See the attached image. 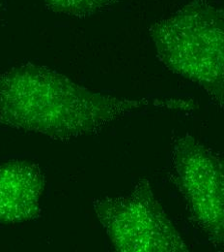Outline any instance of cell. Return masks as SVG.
Segmentation results:
<instances>
[{"label": "cell", "instance_id": "obj_1", "mask_svg": "<svg viewBox=\"0 0 224 252\" xmlns=\"http://www.w3.org/2000/svg\"><path fill=\"white\" fill-rule=\"evenodd\" d=\"M149 107L188 111L192 100L128 99L92 92L54 70L34 64L0 75V122L55 140H72Z\"/></svg>", "mask_w": 224, "mask_h": 252}, {"label": "cell", "instance_id": "obj_2", "mask_svg": "<svg viewBox=\"0 0 224 252\" xmlns=\"http://www.w3.org/2000/svg\"><path fill=\"white\" fill-rule=\"evenodd\" d=\"M157 57L173 74L191 81L224 113V11L194 0L150 28Z\"/></svg>", "mask_w": 224, "mask_h": 252}, {"label": "cell", "instance_id": "obj_3", "mask_svg": "<svg viewBox=\"0 0 224 252\" xmlns=\"http://www.w3.org/2000/svg\"><path fill=\"white\" fill-rule=\"evenodd\" d=\"M93 206L98 220L118 252L190 251L147 180L140 181L127 195L95 200Z\"/></svg>", "mask_w": 224, "mask_h": 252}, {"label": "cell", "instance_id": "obj_4", "mask_svg": "<svg viewBox=\"0 0 224 252\" xmlns=\"http://www.w3.org/2000/svg\"><path fill=\"white\" fill-rule=\"evenodd\" d=\"M172 179L192 220L215 246L224 244V159L191 135L173 143Z\"/></svg>", "mask_w": 224, "mask_h": 252}, {"label": "cell", "instance_id": "obj_5", "mask_svg": "<svg viewBox=\"0 0 224 252\" xmlns=\"http://www.w3.org/2000/svg\"><path fill=\"white\" fill-rule=\"evenodd\" d=\"M45 181L30 162L11 161L0 166V223L14 224L38 217Z\"/></svg>", "mask_w": 224, "mask_h": 252}, {"label": "cell", "instance_id": "obj_6", "mask_svg": "<svg viewBox=\"0 0 224 252\" xmlns=\"http://www.w3.org/2000/svg\"><path fill=\"white\" fill-rule=\"evenodd\" d=\"M119 0H44L52 12L72 17H88L104 11Z\"/></svg>", "mask_w": 224, "mask_h": 252}, {"label": "cell", "instance_id": "obj_7", "mask_svg": "<svg viewBox=\"0 0 224 252\" xmlns=\"http://www.w3.org/2000/svg\"><path fill=\"white\" fill-rule=\"evenodd\" d=\"M1 10H2V0H0V14H1Z\"/></svg>", "mask_w": 224, "mask_h": 252}]
</instances>
